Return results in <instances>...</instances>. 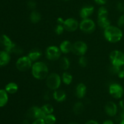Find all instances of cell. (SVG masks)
Masks as SVG:
<instances>
[{
	"label": "cell",
	"instance_id": "cell-1",
	"mask_svg": "<svg viewBox=\"0 0 124 124\" xmlns=\"http://www.w3.org/2000/svg\"><path fill=\"white\" fill-rule=\"evenodd\" d=\"M104 35L105 38L110 43H117L122 39V31L119 27L110 25L104 29Z\"/></svg>",
	"mask_w": 124,
	"mask_h": 124
},
{
	"label": "cell",
	"instance_id": "cell-2",
	"mask_svg": "<svg viewBox=\"0 0 124 124\" xmlns=\"http://www.w3.org/2000/svg\"><path fill=\"white\" fill-rule=\"evenodd\" d=\"M31 74L33 76L38 80H42L48 76V68L46 64L42 62H36L31 66Z\"/></svg>",
	"mask_w": 124,
	"mask_h": 124
},
{
	"label": "cell",
	"instance_id": "cell-3",
	"mask_svg": "<svg viewBox=\"0 0 124 124\" xmlns=\"http://www.w3.org/2000/svg\"><path fill=\"white\" fill-rule=\"evenodd\" d=\"M61 84V78L56 73H52L46 78V85L51 90L58 89Z\"/></svg>",
	"mask_w": 124,
	"mask_h": 124
},
{
	"label": "cell",
	"instance_id": "cell-4",
	"mask_svg": "<svg viewBox=\"0 0 124 124\" xmlns=\"http://www.w3.org/2000/svg\"><path fill=\"white\" fill-rule=\"evenodd\" d=\"M110 60L112 65L122 66L124 64V53L118 50L113 51L110 54Z\"/></svg>",
	"mask_w": 124,
	"mask_h": 124
},
{
	"label": "cell",
	"instance_id": "cell-5",
	"mask_svg": "<svg viewBox=\"0 0 124 124\" xmlns=\"http://www.w3.org/2000/svg\"><path fill=\"white\" fill-rule=\"evenodd\" d=\"M32 61L30 59L28 55L23 56L18 58L16 63V67L17 69L21 72H25L31 68Z\"/></svg>",
	"mask_w": 124,
	"mask_h": 124
},
{
	"label": "cell",
	"instance_id": "cell-6",
	"mask_svg": "<svg viewBox=\"0 0 124 124\" xmlns=\"http://www.w3.org/2000/svg\"><path fill=\"white\" fill-rule=\"evenodd\" d=\"M79 28L83 32L86 34H91L95 30L96 24L94 21L87 18L83 19L79 23Z\"/></svg>",
	"mask_w": 124,
	"mask_h": 124
},
{
	"label": "cell",
	"instance_id": "cell-7",
	"mask_svg": "<svg viewBox=\"0 0 124 124\" xmlns=\"http://www.w3.org/2000/svg\"><path fill=\"white\" fill-rule=\"evenodd\" d=\"M47 114L44 112L41 108L36 106L31 107L28 110L27 113V117L30 119H44Z\"/></svg>",
	"mask_w": 124,
	"mask_h": 124
},
{
	"label": "cell",
	"instance_id": "cell-8",
	"mask_svg": "<svg viewBox=\"0 0 124 124\" xmlns=\"http://www.w3.org/2000/svg\"><path fill=\"white\" fill-rule=\"evenodd\" d=\"M0 46L3 48L4 51L11 53L13 52L16 44L10 39L8 36L2 35L0 36Z\"/></svg>",
	"mask_w": 124,
	"mask_h": 124
},
{
	"label": "cell",
	"instance_id": "cell-9",
	"mask_svg": "<svg viewBox=\"0 0 124 124\" xmlns=\"http://www.w3.org/2000/svg\"><path fill=\"white\" fill-rule=\"evenodd\" d=\"M61 51L59 47L56 46H50L46 51V57L47 59L52 61H55L59 59L61 55Z\"/></svg>",
	"mask_w": 124,
	"mask_h": 124
},
{
	"label": "cell",
	"instance_id": "cell-10",
	"mask_svg": "<svg viewBox=\"0 0 124 124\" xmlns=\"http://www.w3.org/2000/svg\"><path fill=\"white\" fill-rule=\"evenodd\" d=\"M87 44L82 41H77L73 44L72 51L74 54L78 56H83L87 51Z\"/></svg>",
	"mask_w": 124,
	"mask_h": 124
},
{
	"label": "cell",
	"instance_id": "cell-11",
	"mask_svg": "<svg viewBox=\"0 0 124 124\" xmlns=\"http://www.w3.org/2000/svg\"><path fill=\"white\" fill-rule=\"evenodd\" d=\"M109 93L113 98L118 99L121 98L124 94V89L120 84L114 83L111 84L109 86Z\"/></svg>",
	"mask_w": 124,
	"mask_h": 124
},
{
	"label": "cell",
	"instance_id": "cell-12",
	"mask_svg": "<svg viewBox=\"0 0 124 124\" xmlns=\"http://www.w3.org/2000/svg\"><path fill=\"white\" fill-rule=\"evenodd\" d=\"M64 29L68 32H75L79 26L78 21L75 18H69L64 20L63 24Z\"/></svg>",
	"mask_w": 124,
	"mask_h": 124
},
{
	"label": "cell",
	"instance_id": "cell-13",
	"mask_svg": "<svg viewBox=\"0 0 124 124\" xmlns=\"http://www.w3.org/2000/svg\"><path fill=\"white\" fill-rule=\"evenodd\" d=\"M105 113L109 116H115L117 112V106L116 103L113 102H107L105 106Z\"/></svg>",
	"mask_w": 124,
	"mask_h": 124
},
{
	"label": "cell",
	"instance_id": "cell-14",
	"mask_svg": "<svg viewBox=\"0 0 124 124\" xmlns=\"http://www.w3.org/2000/svg\"><path fill=\"white\" fill-rule=\"evenodd\" d=\"M94 10V8L92 6H86L82 7L79 12V15L81 18L83 19L88 18L93 13Z\"/></svg>",
	"mask_w": 124,
	"mask_h": 124
},
{
	"label": "cell",
	"instance_id": "cell-15",
	"mask_svg": "<svg viewBox=\"0 0 124 124\" xmlns=\"http://www.w3.org/2000/svg\"><path fill=\"white\" fill-rule=\"evenodd\" d=\"M73 44L69 40H64L59 46V49L62 53H69L72 51Z\"/></svg>",
	"mask_w": 124,
	"mask_h": 124
},
{
	"label": "cell",
	"instance_id": "cell-16",
	"mask_svg": "<svg viewBox=\"0 0 124 124\" xmlns=\"http://www.w3.org/2000/svg\"><path fill=\"white\" fill-rule=\"evenodd\" d=\"M87 93V87L85 85L82 83H80L76 86V95L79 98H82L85 96Z\"/></svg>",
	"mask_w": 124,
	"mask_h": 124
},
{
	"label": "cell",
	"instance_id": "cell-17",
	"mask_svg": "<svg viewBox=\"0 0 124 124\" xmlns=\"http://www.w3.org/2000/svg\"><path fill=\"white\" fill-rule=\"evenodd\" d=\"M53 97L56 102H62L66 99L67 95L65 91L63 90L56 89L53 92Z\"/></svg>",
	"mask_w": 124,
	"mask_h": 124
},
{
	"label": "cell",
	"instance_id": "cell-18",
	"mask_svg": "<svg viewBox=\"0 0 124 124\" xmlns=\"http://www.w3.org/2000/svg\"><path fill=\"white\" fill-rule=\"evenodd\" d=\"M10 61V53L5 51H0V66H4L8 64Z\"/></svg>",
	"mask_w": 124,
	"mask_h": 124
},
{
	"label": "cell",
	"instance_id": "cell-19",
	"mask_svg": "<svg viewBox=\"0 0 124 124\" xmlns=\"http://www.w3.org/2000/svg\"><path fill=\"white\" fill-rule=\"evenodd\" d=\"M42 55V53L41 51L38 49H34L31 50L28 54V57L30 58L32 62H37Z\"/></svg>",
	"mask_w": 124,
	"mask_h": 124
},
{
	"label": "cell",
	"instance_id": "cell-20",
	"mask_svg": "<svg viewBox=\"0 0 124 124\" xmlns=\"http://www.w3.org/2000/svg\"><path fill=\"white\" fill-rule=\"evenodd\" d=\"M8 94L5 89H0V107L4 106L8 102Z\"/></svg>",
	"mask_w": 124,
	"mask_h": 124
},
{
	"label": "cell",
	"instance_id": "cell-21",
	"mask_svg": "<svg viewBox=\"0 0 124 124\" xmlns=\"http://www.w3.org/2000/svg\"><path fill=\"white\" fill-rule=\"evenodd\" d=\"M5 90L7 91V93L11 94H15L18 91V86L16 83H15L10 82L6 85Z\"/></svg>",
	"mask_w": 124,
	"mask_h": 124
},
{
	"label": "cell",
	"instance_id": "cell-22",
	"mask_svg": "<svg viewBox=\"0 0 124 124\" xmlns=\"http://www.w3.org/2000/svg\"><path fill=\"white\" fill-rule=\"evenodd\" d=\"M98 24L100 27L105 29L110 26V21L108 17L98 18Z\"/></svg>",
	"mask_w": 124,
	"mask_h": 124
},
{
	"label": "cell",
	"instance_id": "cell-23",
	"mask_svg": "<svg viewBox=\"0 0 124 124\" xmlns=\"http://www.w3.org/2000/svg\"><path fill=\"white\" fill-rule=\"evenodd\" d=\"M70 66V62L69 58L66 57H62L59 61V67L64 71L67 70Z\"/></svg>",
	"mask_w": 124,
	"mask_h": 124
},
{
	"label": "cell",
	"instance_id": "cell-24",
	"mask_svg": "<svg viewBox=\"0 0 124 124\" xmlns=\"http://www.w3.org/2000/svg\"><path fill=\"white\" fill-rule=\"evenodd\" d=\"M30 21L33 24L39 23L41 19V15L39 12L36 10H33L30 15Z\"/></svg>",
	"mask_w": 124,
	"mask_h": 124
},
{
	"label": "cell",
	"instance_id": "cell-25",
	"mask_svg": "<svg viewBox=\"0 0 124 124\" xmlns=\"http://www.w3.org/2000/svg\"><path fill=\"white\" fill-rule=\"evenodd\" d=\"M84 106L81 102H78L75 103L73 108V113L76 115L82 114L84 111Z\"/></svg>",
	"mask_w": 124,
	"mask_h": 124
},
{
	"label": "cell",
	"instance_id": "cell-26",
	"mask_svg": "<svg viewBox=\"0 0 124 124\" xmlns=\"http://www.w3.org/2000/svg\"><path fill=\"white\" fill-rule=\"evenodd\" d=\"M62 81L64 82V83L69 85H70L71 83L72 82L73 77L71 74L68 72H64L62 75Z\"/></svg>",
	"mask_w": 124,
	"mask_h": 124
},
{
	"label": "cell",
	"instance_id": "cell-27",
	"mask_svg": "<svg viewBox=\"0 0 124 124\" xmlns=\"http://www.w3.org/2000/svg\"><path fill=\"white\" fill-rule=\"evenodd\" d=\"M108 12L106 7L104 6H101L99 7L98 12V18L108 17Z\"/></svg>",
	"mask_w": 124,
	"mask_h": 124
},
{
	"label": "cell",
	"instance_id": "cell-28",
	"mask_svg": "<svg viewBox=\"0 0 124 124\" xmlns=\"http://www.w3.org/2000/svg\"><path fill=\"white\" fill-rule=\"evenodd\" d=\"M41 108L42 109V110L44 111L45 113L46 114H52L54 111V108H53V106L51 104H49V103H46V104L44 105Z\"/></svg>",
	"mask_w": 124,
	"mask_h": 124
},
{
	"label": "cell",
	"instance_id": "cell-29",
	"mask_svg": "<svg viewBox=\"0 0 124 124\" xmlns=\"http://www.w3.org/2000/svg\"><path fill=\"white\" fill-rule=\"evenodd\" d=\"M44 120L46 124H54L56 121V119L53 114H47L45 117Z\"/></svg>",
	"mask_w": 124,
	"mask_h": 124
},
{
	"label": "cell",
	"instance_id": "cell-30",
	"mask_svg": "<svg viewBox=\"0 0 124 124\" xmlns=\"http://www.w3.org/2000/svg\"><path fill=\"white\" fill-rule=\"evenodd\" d=\"M87 64H88L87 58L84 55L81 56L80 58H79V64L80 65V66L85 68V67L87 66Z\"/></svg>",
	"mask_w": 124,
	"mask_h": 124
},
{
	"label": "cell",
	"instance_id": "cell-31",
	"mask_svg": "<svg viewBox=\"0 0 124 124\" xmlns=\"http://www.w3.org/2000/svg\"><path fill=\"white\" fill-rule=\"evenodd\" d=\"M64 30H65V29H64L63 25H62V24H58V25L55 27L54 32H55V33L57 35H61V34L64 32Z\"/></svg>",
	"mask_w": 124,
	"mask_h": 124
},
{
	"label": "cell",
	"instance_id": "cell-32",
	"mask_svg": "<svg viewBox=\"0 0 124 124\" xmlns=\"http://www.w3.org/2000/svg\"><path fill=\"white\" fill-rule=\"evenodd\" d=\"M121 67L116 66H113L111 64V66L110 68V71L111 74L117 75V74H118L119 72L121 71Z\"/></svg>",
	"mask_w": 124,
	"mask_h": 124
},
{
	"label": "cell",
	"instance_id": "cell-33",
	"mask_svg": "<svg viewBox=\"0 0 124 124\" xmlns=\"http://www.w3.org/2000/svg\"><path fill=\"white\" fill-rule=\"evenodd\" d=\"M120 117L122 119H124V99L120 101Z\"/></svg>",
	"mask_w": 124,
	"mask_h": 124
},
{
	"label": "cell",
	"instance_id": "cell-34",
	"mask_svg": "<svg viewBox=\"0 0 124 124\" xmlns=\"http://www.w3.org/2000/svg\"><path fill=\"white\" fill-rule=\"evenodd\" d=\"M27 6L28 8H29L30 9L34 10L36 7V3L33 0H29L27 3Z\"/></svg>",
	"mask_w": 124,
	"mask_h": 124
},
{
	"label": "cell",
	"instance_id": "cell-35",
	"mask_svg": "<svg viewBox=\"0 0 124 124\" xmlns=\"http://www.w3.org/2000/svg\"><path fill=\"white\" fill-rule=\"evenodd\" d=\"M117 25L119 27H124V15H122L117 21Z\"/></svg>",
	"mask_w": 124,
	"mask_h": 124
},
{
	"label": "cell",
	"instance_id": "cell-36",
	"mask_svg": "<svg viewBox=\"0 0 124 124\" xmlns=\"http://www.w3.org/2000/svg\"><path fill=\"white\" fill-rule=\"evenodd\" d=\"M116 8L119 12H123L124 11V4L122 2H117L116 4Z\"/></svg>",
	"mask_w": 124,
	"mask_h": 124
},
{
	"label": "cell",
	"instance_id": "cell-37",
	"mask_svg": "<svg viewBox=\"0 0 124 124\" xmlns=\"http://www.w3.org/2000/svg\"><path fill=\"white\" fill-rule=\"evenodd\" d=\"M32 124H46L45 122L44 119H35L32 123Z\"/></svg>",
	"mask_w": 124,
	"mask_h": 124
},
{
	"label": "cell",
	"instance_id": "cell-38",
	"mask_svg": "<svg viewBox=\"0 0 124 124\" xmlns=\"http://www.w3.org/2000/svg\"><path fill=\"white\" fill-rule=\"evenodd\" d=\"M94 2L99 5H104L107 2V0H94Z\"/></svg>",
	"mask_w": 124,
	"mask_h": 124
},
{
	"label": "cell",
	"instance_id": "cell-39",
	"mask_svg": "<svg viewBox=\"0 0 124 124\" xmlns=\"http://www.w3.org/2000/svg\"><path fill=\"white\" fill-rule=\"evenodd\" d=\"M117 75H118V77L120 78V79H123V78H124V69H121V71H120L119 72L118 74H117Z\"/></svg>",
	"mask_w": 124,
	"mask_h": 124
},
{
	"label": "cell",
	"instance_id": "cell-40",
	"mask_svg": "<svg viewBox=\"0 0 124 124\" xmlns=\"http://www.w3.org/2000/svg\"><path fill=\"white\" fill-rule=\"evenodd\" d=\"M85 124H99V123L96 121V120H90L88 121H87Z\"/></svg>",
	"mask_w": 124,
	"mask_h": 124
},
{
	"label": "cell",
	"instance_id": "cell-41",
	"mask_svg": "<svg viewBox=\"0 0 124 124\" xmlns=\"http://www.w3.org/2000/svg\"><path fill=\"white\" fill-rule=\"evenodd\" d=\"M64 22V20L62 19V18H61V17H59V18H58V19H57V23H58V24H62V25H63Z\"/></svg>",
	"mask_w": 124,
	"mask_h": 124
},
{
	"label": "cell",
	"instance_id": "cell-42",
	"mask_svg": "<svg viewBox=\"0 0 124 124\" xmlns=\"http://www.w3.org/2000/svg\"><path fill=\"white\" fill-rule=\"evenodd\" d=\"M50 97V94H49V92H47L44 94V98L45 100H49Z\"/></svg>",
	"mask_w": 124,
	"mask_h": 124
},
{
	"label": "cell",
	"instance_id": "cell-43",
	"mask_svg": "<svg viewBox=\"0 0 124 124\" xmlns=\"http://www.w3.org/2000/svg\"><path fill=\"white\" fill-rule=\"evenodd\" d=\"M102 124H114V123L111 120H106L102 123Z\"/></svg>",
	"mask_w": 124,
	"mask_h": 124
},
{
	"label": "cell",
	"instance_id": "cell-44",
	"mask_svg": "<svg viewBox=\"0 0 124 124\" xmlns=\"http://www.w3.org/2000/svg\"><path fill=\"white\" fill-rule=\"evenodd\" d=\"M22 124H29V122L28 120H24L22 122Z\"/></svg>",
	"mask_w": 124,
	"mask_h": 124
},
{
	"label": "cell",
	"instance_id": "cell-45",
	"mask_svg": "<svg viewBox=\"0 0 124 124\" xmlns=\"http://www.w3.org/2000/svg\"><path fill=\"white\" fill-rule=\"evenodd\" d=\"M119 124H124V119H122Z\"/></svg>",
	"mask_w": 124,
	"mask_h": 124
},
{
	"label": "cell",
	"instance_id": "cell-46",
	"mask_svg": "<svg viewBox=\"0 0 124 124\" xmlns=\"http://www.w3.org/2000/svg\"><path fill=\"white\" fill-rule=\"evenodd\" d=\"M79 124L78 123H77V122H71V123H70V124Z\"/></svg>",
	"mask_w": 124,
	"mask_h": 124
},
{
	"label": "cell",
	"instance_id": "cell-47",
	"mask_svg": "<svg viewBox=\"0 0 124 124\" xmlns=\"http://www.w3.org/2000/svg\"><path fill=\"white\" fill-rule=\"evenodd\" d=\"M62 1H69V0H62Z\"/></svg>",
	"mask_w": 124,
	"mask_h": 124
},
{
	"label": "cell",
	"instance_id": "cell-48",
	"mask_svg": "<svg viewBox=\"0 0 124 124\" xmlns=\"http://www.w3.org/2000/svg\"><path fill=\"white\" fill-rule=\"evenodd\" d=\"M123 69L124 70V69Z\"/></svg>",
	"mask_w": 124,
	"mask_h": 124
}]
</instances>
